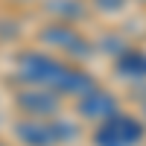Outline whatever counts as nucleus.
<instances>
[{
  "instance_id": "20e7f679",
  "label": "nucleus",
  "mask_w": 146,
  "mask_h": 146,
  "mask_svg": "<svg viewBox=\"0 0 146 146\" xmlns=\"http://www.w3.org/2000/svg\"><path fill=\"white\" fill-rule=\"evenodd\" d=\"M21 105L27 108L29 114H53L58 102H56V96H50V94H23Z\"/></svg>"
},
{
  "instance_id": "f257e3e1",
  "label": "nucleus",
  "mask_w": 146,
  "mask_h": 146,
  "mask_svg": "<svg viewBox=\"0 0 146 146\" xmlns=\"http://www.w3.org/2000/svg\"><path fill=\"white\" fill-rule=\"evenodd\" d=\"M140 137H143V126L137 120L114 114L102 123V129L96 131L94 140H96V146H135Z\"/></svg>"
},
{
  "instance_id": "f03ea898",
  "label": "nucleus",
  "mask_w": 146,
  "mask_h": 146,
  "mask_svg": "<svg viewBox=\"0 0 146 146\" xmlns=\"http://www.w3.org/2000/svg\"><path fill=\"white\" fill-rule=\"evenodd\" d=\"M15 135L29 143V146H53L56 135H53V126L41 123V120H27V123H18L15 126Z\"/></svg>"
},
{
  "instance_id": "7ed1b4c3",
  "label": "nucleus",
  "mask_w": 146,
  "mask_h": 146,
  "mask_svg": "<svg viewBox=\"0 0 146 146\" xmlns=\"http://www.w3.org/2000/svg\"><path fill=\"white\" fill-rule=\"evenodd\" d=\"M79 111L91 120H108L117 114V102L108 94H85V100L79 102Z\"/></svg>"
},
{
  "instance_id": "39448f33",
  "label": "nucleus",
  "mask_w": 146,
  "mask_h": 146,
  "mask_svg": "<svg viewBox=\"0 0 146 146\" xmlns=\"http://www.w3.org/2000/svg\"><path fill=\"white\" fill-rule=\"evenodd\" d=\"M120 73H126V76H146V53H140V50L126 53L120 58Z\"/></svg>"
}]
</instances>
